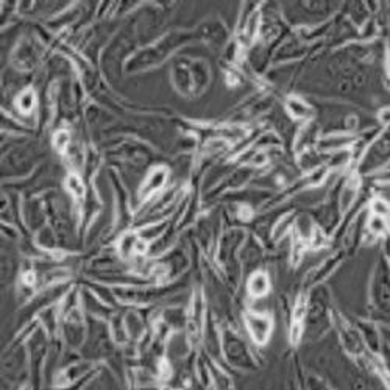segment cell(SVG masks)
<instances>
[{
  "label": "cell",
  "instance_id": "obj_1",
  "mask_svg": "<svg viewBox=\"0 0 390 390\" xmlns=\"http://www.w3.org/2000/svg\"><path fill=\"white\" fill-rule=\"evenodd\" d=\"M390 160V133H384L369 147L362 161V172L377 170Z\"/></svg>",
  "mask_w": 390,
  "mask_h": 390
},
{
  "label": "cell",
  "instance_id": "obj_2",
  "mask_svg": "<svg viewBox=\"0 0 390 390\" xmlns=\"http://www.w3.org/2000/svg\"><path fill=\"white\" fill-rule=\"evenodd\" d=\"M248 328L256 342H264L267 339V334L270 331L269 318L264 317H248Z\"/></svg>",
  "mask_w": 390,
  "mask_h": 390
},
{
  "label": "cell",
  "instance_id": "obj_3",
  "mask_svg": "<svg viewBox=\"0 0 390 390\" xmlns=\"http://www.w3.org/2000/svg\"><path fill=\"white\" fill-rule=\"evenodd\" d=\"M287 108H289V113H291L294 117H296V119H308V117L312 114V108L306 104V101H303L299 97L289 99Z\"/></svg>",
  "mask_w": 390,
  "mask_h": 390
},
{
  "label": "cell",
  "instance_id": "obj_4",
  "mask_svg": "<svg viewBox=\"0 0 390 390\" xmlns=\"http://www.w3.org/2000/svg\"><path fill=\"white\" fill-rule=\"evenodd\" d=\"M267 277L262 275V273H257V275L252 277V281H250V292L253 295H264L267 292Z\"/></svg>",
  "mask_w": 390,
  "mask_h": 390
},
{
  "label": "cell",
  "instance_id": "obj_5",
  "mask_svg": "<svg viewBox=\"0 0 390 390\" xmlns=\"http://www.w3.org/2000/svg\"><path fill=\"white\" fill-rule=\"evenodd\" d=\"M164 177H166V174H164L162 170H156L155 174H152L150 178L147 179V184L144 187V191L150 192L153 189H158V187H161L162 183H164Z\"/></svg>",
  "mask_w": 390,
  "mask_h": 390
},
{
  "label": "cell",
  "instance_id": "obj_6",
  "mask_svg": "<svg viewBox=\"0 0 390 390\" xmlns=\"http://www.w3.org/2000/svg\"><path fill=\"white\" fill-rule=\"evenodd\" d=\"M35 105V96L33 92H23L22 96L18 99V106L22 109L23 113H28Z\"/></svg>",
  "mask_w": 390,
  "mask_h": 390
},
{
  "label": "cell",
  "instance_id": "obj_7",
  "mask_svg": "<svg viewBox=\"0 0 390 390\" xmlns=\"http://www.w3.org/2000/svg\"><path fill=\"white\" fill-rule=\"evenodd\" d=\"M67 187H69L70 192H72L74 195H77V197H83V195H84V186H83L80 178L70 177L69 182H67Z\"/></svg>",
  "mask_w": 390,
  "mask_h": 390
},
{
  "label": "cell",
  "instance_id": "obj_8",
  "mask_svg": "<svg viewBox=\"0 0 390 390\" xmlns=\"http://www.w3.org/2000/svg\"><path fill=\"white\" fill-rule=\"evenodd\" d=\"M373 208H374V211H377L379 217H381V216H384V214H387L389 211H390V208H389L382 200H374V201H373Z\"/></svg>",
  "mask_w": 390,
  "mask_h": 390
},
{
  "label": "cell",
  "instance_id": "obj_9",
  "mask_svg": "<svg viewBox=\"0 0 390 390\" xmlns=\"http://www.w3.org/2000/svg\"><path fill=\"white\" fill-rule=\"evenodd\" d=\"M67 140H69V136L66 135V133H58L57 140H55V145H57V148H65L67 145Z\"/></svg>",
  "mask_w": 390,
  "mask_h": 390
}]
</instances>
